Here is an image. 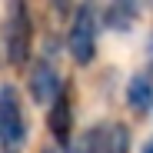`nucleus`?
<instances>
[{
  "label": "nucleus",
  "instance_id": "nucleus-9",
  "mask_svg": "<svg viewBox=\"0 0 153 153\" xmlns=\"http://www.w3.org/2000/svg\"><path fill=\"white\" fill-rule=\"evenodd\" d=\"M50 4H53V10L60 13V17H73V0H50Z\"/></svg>",
  "mask_w": 153,
  "mask_h": 153
},
{
  "label": "nucleus",
  "instance_id": "nucleus-2",
  "mask_svg": "<svg viewBox=\"0 0 153 153\" xmlns=\"http://www.w3.org/2000/svg\"><path fill=\"white\" fill-rule=\"evenodd\" d=\"M97 33H100V0H80L70 17V33H67V53L76 67L93 63Z\"/></svg>",
  "mask_w": 153,
  "mask_h": 153
},
{
  "label": "nucleus",
  "instance_id": "nucleus-8",
  "mask_svg": "<svg viewBox=\"0 0 153 153\" xmlns=\"http://www.w3.org/2000/svg\"><path fill=\"white\" fill-rule=\"evenodd\" d=\"M126 107L133 113L153 110V76L150 73H133L126 83Z\"/></svg>",
  "mask_w": 153,
  "mask_h": 153
},
{
  "label": "nucleus",
  "instance_id": "nucleus-10",
  "mask_svg": "<svg viewBox=\"0 0 153 153\" xmlns=\"http://www.w3.org/2000/svg\"><path fill=\"white\" fill-rule=\"evenodd\" d=\"M146 57H150V70H153V33H150V43H146Z\"/></svg>",
  "mask_w": 153,
  "mask_h": 153
},
{
  "label": "nucleus",
  "instance_id": "nucleus-1",
  "mask_svg": "<svg viewBox=\"0 0 153 153\" xmlns=\"http://www.w3.org/2000/svg\"><path fill=\"white\" fill-rule=\"evenodd\" d=\"M4 53L10 67H27L33 53V10L30 0H7L4 23Z\"/></svg>",
  "mask_w": 153,
  "mask_h": 153
},
{
  "label": "nucleus",
  "instance_id": "nucleus-12",
  "mask_svg": "<svg viewBox=\"0 0 153 153\" xmlns=\"http://www.w3.org/2000/svg\"><path fill=\"white\" fill-rule=\"evenodd\" d=\"M7 60V53H4V40H0V63H4Z\"/></svg>",
  "mask_w": 153,
  "mask_h": 153
},
{
  "label": "nucleus",
  "instance_id": "nucleus-5",
  "mask_svg": "<svg viewBox=\"0 0 153 153\" xmlns=\"http://www.w3.org/2000/svg\"><path fill=\"white\" fill-rule=\"evenodd\" d=\"M63 87H67V83H63L57 63L50 60V57H40V60L30 67V73H27V90H30V97H33V103H40V107H50V103L63 93Z\"/></svg>",
  "mask_w": 153,
  "mask_h": 153
},
{
  "label": "nucleus",
  "instance_id": "nucleus-3",
  "mask_svg": "<svg viewBox=\"0 0 153 153\" xmlns=\"http://www.w3.org/2000/svg\"><path fill=\"white\" fill-rule=\"evenodd\" d=\"M30 137L27 126V110H23L20 90L13 83L0 87V150L4 153H23Z\"/></svg>",
  "mask_w": 153,
  "mask_h": 153
},
{
  "label": "nucleus",
  "instance_id": "nucleus-4",
  "mask_svg": "<svg viewBox=\"0 0 153 153\" xmlns=\"http://www.w3.org/2000/svg\"><path fill=\"white\" fill-rule=\"evenodd\" d=\"M67 153H130V126L120 120L97 123L83 137H76Z\"/></svg>",
  "mask_w": 153,
  "mask_h": 153
},
{
  "label": "nucleus",
  "instance_id": "nucleus-7",
  "mask_svg": "<svg viewBox=\"0 0 153 153\" xmlns=\"http://www.w3.org/2000/svg\"><path fill=\"white\" fill-rule=\"evenodd\" d=\"M140 17V0H110L107 10H103V23L110 30H130Z\"/></svg>",
  "mask_w": 153,
  "mask_h": 153
},
{
  "label": "nucleus",
  "instance_id": "nucleus-6",
  "mask_svg": "<svg viewBox=\"0 0 153 153\" xmlns=\"http://www.w3.org/2000/svg\"><path fill=\"white\" fill-rule=\"evenodd\" d=\"M47 126H50V137L57 140L60 150H70L73 146V87L67 83L63 93L47 107Z\"/></svg>",
  "mask_w": 153,
  "mask_h": 153
},
{
  "label": "nucleus",
  "instance_id": "nucleus-13",
  "mask_svg": "<svg viewBox=\"0 0 153 153\" xmlns=\"http://www.w3.org/2000/svg\"><path fill=\"white\" fill-rule=\"evenodd\" d=\"M47 153H53V150H47Z\"/></svg>",
  "mask_w": 153,
  "mask_h": 153
},
{
  "label": "nucleus",
  "instance_id": "nucleus-11",
  "mask_svg": "<svg viewBox=\"0 0 153 153\" xmlns=\"http://www.w3.org/2000/svg\"><path fill=\"white\" fill-rule=\"evenodd\" d=\"M143 153H153V137H150V140L143 143Z\"/></svg>",
  "mask_w": 153,
  "mask_h": 153
}]
</instances>
